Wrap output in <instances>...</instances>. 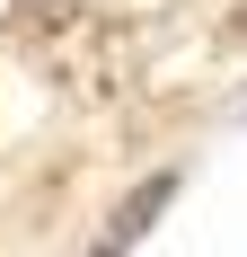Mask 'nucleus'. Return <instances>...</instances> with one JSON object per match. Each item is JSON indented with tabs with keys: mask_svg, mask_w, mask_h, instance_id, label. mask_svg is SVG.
I'll return each mask as SVG.
<instances>
[{
	"mask_svg": "<svg viewBox=\"0 0 247 257\" xmlns=\"http://www.w3.org/2000/svg\"><path fill=\"white\" fill-rule=\"evenodd\" d=\"M168 195H176V169H159V178H142V186H132V195L115 204V222H106V239H115V248H132V239H142L150 222L168 213Z\"/></svg>",
	"mask_w": 247,
	"mask_h": 257,
	"instance_id": "obj_1",
	"label": "nucleus"
},
{
	"mask_svg": "<svg viewBox=\"0 0 247 257\" xmlns=\"http://www.w3.org/2000/svg\"><path fill=\"white\" fill-rule=\"evenodd\" d=\"M98 257H132V248H115V239H106V248H98Z\"/></svg>",
	"mask_w": 247,
	"mask_h": 257,
	"instance_id": "obj_2",
	"label": "nucleus"
}]
</instances>
